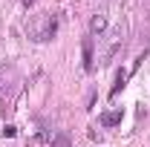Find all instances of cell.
<instances>
[{
	"instance_id": "6da1fadb",
	"label": "cell",
	"mask_w": 150,
	"mask_h": 147,
	"mask_svg": "<svg viewBox=\"0 0 150 147\" xmlns=\"http://www.w3.org/2000/svg\"><path fill=\"white\" fill-rule=\"evenodd\" d=\"M55 32H58V18H55V15H49V18H46V23H43V29L38 32V40H52V37H55Z\"/></svg>"
},
{
	"instance_id": "7a4b0ae2",
	"label": "cell",
	"mask_w": 150,
	"mask_h": 147,
	"mask_svg": "<svg viewBox=\"0 0 150 147\" xmlns=\"http://www.w3.org/2000/svg\"><path fill=\"white\" fill-rule=\"evenodd\" d=\"M121 118H124V112H121V110H110V112L101 115V124H104V127H118Z\"/></svg>"
},
{
	"instance_id": "3957f363",
	"label": "cell",
	"mask_w": 150,
	"mask_h": 147,
	"mask_svg": "<svg viewBox=\"0 0 150 147\" xmlns=\"http://www.w3.org/2000/svg\"><path fill=\"white\" fill-rule=\"evenodd\" d=\"M104 29H107V15H101V12L93 15V20H90V35H101Z\"/></svg>"
},
{
	"instance_id": "277c9868",
	"label": "cell",
	"mask_w": 150,
	"mask_h": 147,
	"mask_svg": "<svg viewBox=\"0 0 150 147\" xmlns=\"http://www.w3.org/2000/svg\"><path fill=\"white\" fill-rule=\"evenodd\" d=\"M124 84H127V72H124V69H118V72H115V84L110 87V98H115L118 92L124 90Z\"/></svg>"
},
{
	"instance_id": "5b68a950",
	"label": "cell",
	"mask_w": 150,
	"mask_h": 147,
	"mask_svg": "<svg viewBox=\"0 0 150 147\" xmlns=\"http://www.w3.org/2000/svg\"><path fill=\"white\" fill-rule=\"evenodd\" d=\"M52 130H43V133H38V136H32L29 139V147H40V144H46V141H52Z\"/></svg>"
},
{
	"instance_id": "8992f818",
	"label": "cell",
	"mask_w": 150,
	"mask_h": 147,
	"mask_svg": "<svg viewBox=\"0 0 150 147\" xmlns=\"http://www.w3.org/2000/svg\"><path fill=\"white\" fill-rule=\"evenodd\" d=\"M84 69H87V72L93 69V40H90V37L84 40Z\"/></svg>"
},
{
	"instance_id": "52a82bcc",
	"label": "cell",
	"mask_w": 150,
	"mask_h": 147,
	"mask_svg": "<svg viewBox=\"0 0 150 147\" xmlns=\"http://www.w3.org/2000/svg\"><path fill=\"white\" fill-rule=\"evenodd\" d=\"M52 147H69V136L67 133H55L52 136Z\"/></svg>"
},
{
	"instance_id": "ba28073f",
	"label": "cell",
	"mask_w": 150,
	"mask_h": 147,
	"mask_svg": "<svg viewBox=\"0 0 150 147\" xmlns=\"http://www.w3.org/2000/svg\"><path fill=\"white\" fill-rule=\"evenodd\" d=\"M3 136H6V139H15V136H18V127H15V124H6Z\"/></svg>"
},
{
	"instance_id": "9c48e42d",
	"label": "cell",
	"mask_w": 150,
	"mask_h": 147,
	"mask_svg": "<svg viewBox=\"0 0 150 147\" xmlns=\"http://www.w3.org/2000/svg\"><path fill=\"white\" fill-rule=\"evenodd\" d=\"M32 3H35V0H26V6H32Z\"/></svg>"
}]
</instances>
